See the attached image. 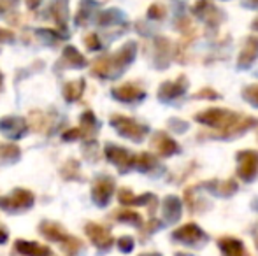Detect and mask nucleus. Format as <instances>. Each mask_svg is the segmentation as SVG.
Wrapping results in <instances>:
<instances>
[{
  "label": "nucleus",
  "mask_w": 258,
  "mask_h": 256,
  "mask_svg": "<svg viewBox=\"0 0 258 256\" xmlns=\"http://www.w3.org/2000/svg\"><path fill=\"white\" fill-rule=\"evenodd\" d=\"M16 249L20 251L21 254H27V256H51V249L46 246H41L37 242H16Z\"/></svg>",
  "instance_id": "nucleus-1"
},
{
  "label": "nucleus",
  "mask_w": 258,
  "mask_h": 256,
  "mask_svg": "<svg viewBox=\"0 0 258 256\" xmlns=\"http://www.w3.org/2000/svg\"><path fill=\"white\" fill-rule=\"evenodd\" d=\"M86 232H88L90 239L93 240V244L99 247H109L112 242L111 235H109L107 232L102 228V226H97V225H88V228H86Z\"/></svg>",
  "instance_id": "nucleus-2"
},
{
  "label": "nucleus",
  "mask_w": 258,
  "mask_h": 256,
  "mask_svg": "<svg viewBox=\"0 0 258 256\" xmlns=\"http://www.w3.org/2000/svg\"><path fill=\"white\" fill-rule=\"evenodd\" d=\"M221 247L225 251V256H249L239 240H232V239L221 240Z\"/></svg>",
  "instance_id": "nucleus-3"
},
{
  "label": "nucleus",
  "mask_w": 258,
  "mask_h": 256,
  "mask_svg": "<svg viewBox=\"0 0 258 256\" xmlns=\"http://www.w3.org/2000/svg\"><path fill=\"white\" fill-rule=\"evenodd\" d=\"M119 249L125 251V253L132 249V239H128V237H123V239L119 240Z\"/></svg>",
  "instance_id": "nucleus-4"
},
{
  "label": "nucleus",
  "mask_w": 258,
  "mask_h": 256,
  "mask_svg": "<svg viewBox=\"0 0 258 256\" xmlns=\"http://www.w3.org/2000/svg\"><path fill=\"white\" fill-rule=\"evenodd\" d=\"M6 239H7L6 232H4V230H0V242H6Z\"/></svg>",
  "instance_id": "nucleus-5"
},
{
  "label": "nucleus",
  "mask_w": 258,
  "mask_h": 256,
  "mask_svg": "<svg viewBox=\"0 0 258 256\" xmlns=\"http://www.w3.org/2000/svg\"><path fill=\"white\" fill-rule=\"evenodd\" d=\"M141 256H160V254H141Z\"/></svg>",
  "instance_id": "nucleus-6"
}]
</instances>
